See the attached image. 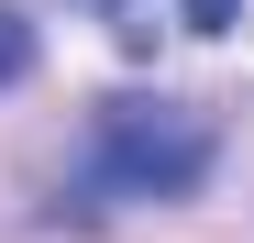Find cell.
Returning <instances> with one entry per match:
<instances>
[{"label":"cell","instance_id":"1","mask_svg":"<svg viewBox=\"0 0 254 243\" xmlns=\"http://www.w3.org/2000/svg\"><path fill=\"white\" fill-rule=\"evenodd\" d=\"M210 177V133L166 100H100V133H89V188L100 199H188Z\"/></svg>","mask_w":254,"mask_h":243},{"label":"cell","instance_id":"2","mask_svg":"<svg viewBox=\"0 0 254 243\" xmlns=\"http://www.w3.org/2000/svg\"><path fill=\"white\" fill-rule=\"evenodd\" d=\"M33 56H45L33 11H22V0H0V89H22V77H33Z\"/></svg>","mask_w":254,"mask_h":243},{"label":"cell","instance_id":"3","mask_svg":"<svg viewBox=\"0 0 254 243\" xmlns=\"http://www.w3.org/2000/svg\"><path fill=\"white\" fill-rule=\"evenodd\" d=\"M177 22H188V33H232V22H243V0H177Z\"/></svg>","mask_w":254,"mask_h":243}]
</instances>
